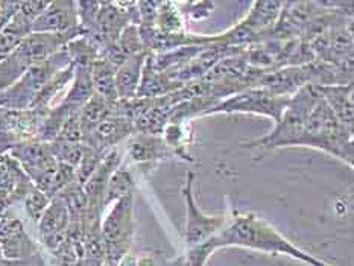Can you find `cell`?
Returning <instances> with one entry per match:
<instances>
[{
	"instance_id": "cell-1",
	"label": "cell",
	"mask_w": 354,
	"mask_h": 266,
	"mask_svg": "<svg viewBox=\"0 0 354 266\" xmlns=\"http://www.w3.org/2000/svg\"><path fill=\"white\" fill-rule=\"evenodd\" d=\"M227 247L248 248L274 256H289L309 266H332L294 245L256 213L239 210L225 215V224L214 238L186 251V266H205L219 248Z\"/></svg>"
},
{
	"instance_id": "cell-2",
	"label": "cell",
	"mask_w": 354,
	"mask_h": 266,
	"mask_svg": "<svg viewBox=\"0 0 354 266\" xmlns=\"http://www.w3.org/2000/svg\"><path fill=\"white\" fill-rule=\"evenodd\" d=\"M318 90V88H317ZM353 129L345 126L335 116L332 108L319 95L310 106L295 146L321 149L327 154L341 158L353 167L354 160Z\"/></svg>"
},
{
	"instance_id": "cell-3",
	"label": "cell",
	"mask_w": 354,
	"mask_h": 266,
	"mask_svg": "<svg viewBox=\"0 0 354 266\" xmlns=\"http://www.w3.org/2000/svg\"><path fill=\"white\" fill-rule=\"evenodd\" d=\"M81 35H84L81 26L66 34L30 32L28 37L23 38L11 55H8L0 63V91L11 87L28 68L52 57L53 53L66 48L68 41Z\"/></svg>"
},
{
	"instance_id": "cell-4",
	"label": "cell",
	"mask_w": 354,
	"mask_h": 266,
	"mask_svg": "<svg viewBox=\"0 0 354 266\" xmlns=\"http://www.w3.org/2000/svg\"><path fill=\"white\" fill-rule=\"evenodd\" d=\"M68 66H71V58L66 48H63L41 63L28 68L11 87L0 91V108L29 110L46 84Z\"/></svg>"
},
{
	"instance_id": "cell-5",
	"label": "cell",
	"mask_w": 354,
	"mask_h": 266,
	"mask_svg": "<svg viewBox=\"0 0 354 266\" xmlns=\"http://www.w3.org/2000/svg\"><path fill=\"white\" fill-rule=\"evenodd\" d=\"M134 193L114 202L111 211L102 220L105 266H120L134 242Z\"/></svg>"
},
{
	"instance_id": "cell-6",
	"label": "cell",
	"mask_w": 354,
	"mask_h": 266,
	"mask_svg": "<svg viewBox=\"0 0 354 266\" xmlns=\"http://www.w3.org/2000/svg\"><path fill=\"white\" fill-rule=\"evenodd\" d=\"M290 96H277L271 95L263 88H250L242 93L230 96L224 101H221L218 105L207 111L204 116L210 114H233V113H248L257 114V116H266L272 119L275 124L283 116L284 110L289 105Z\"/></svg>"
},
{
	"instance_id": "cell-7",
	"label": "cell",
	"mask_w": 354,
	"mask_h": 266,
	"mask_svg": "<svg viewBox=\"0 0 354 266\" xmlns=\"http://www.w3.org/2000/svg\"><path fill=\"white\" fill-rule=\"evenodd\" d=\"M137 2H101L95 25L88 37L101 52L114 44L129 25L138 26Z\"/></svg>"
},
{
	"instance_id": "cell-8",
	"label": "cell",
	"mask_w": 354,
	"mask_h": 266,
	"mask_svg": "<svg viewBox=\"0 0 354 266\" xmlns=\"http://www.w3.org/2000/svg\"><path fill=\"white\" fill-rule=\"evenodd\" d=\"M8 154L20 164L34 186L48 195L52 178L58 167V162L52 155L49 143L34 139L19 144Z\"/></svg>"
},
{
	"instance_id": "cell-9",
	"label": "cell",
	"mask_w": 354,
	"mask_h": 266,
	"mask_svg": "<svg viewBox=\"0 0 354 266\" xmlns=\"http://www.w3.org/2000/svg\"><path fill=\"white\" fill-rule=\"evenodd\" d=\"M195 173L189 172L186 184L183 187L184 202H186V228H184V242L187 249L203 245L214 238L225 224V215L209 216L199 210L194 196Z\"/></svg>"
},
{
	"instance_id": "cell-10",
	"label": "cell",
	"mask_w": 354,
	"mask_h": 266,
	"mask_svg": "<svg viewBox=\"0 0 354 266\" xmlns=\"http://www.w3.org/2000/svg\"><path fill=\"white\" fill-rule=\"evenodd\" d=\"M46 113L0 108V155L38 137Z\"/></svg>"
},
{
	"instance_id": "cell-11",
	"label": "cell",
	"mask_w": 354,
	"mask_h": 266,
	"mask_svg": "<svg viewBox=\"0 0 354 266\" xmlns=\"http://www.w3.org/2000/svg\"><path fill=\"white\" fill-rule=\"evenodd\" d=\"M309 48L315 61L342 66L353 61V23L326 30L310 40Z\"/></svg>"
},
{
	"instance_id": "cell-12",
	"label": "cell",
	"mask_w": 354,
	"mask_h": 266,
	"mask_svg": "<svg viewBox=\"0 0 354 266\" xmlns=\"http://www.w3.org/2000/svg\"><path fill=\"white\" fill-rule=\"evenodd\" d=\"M0 249L6 260H40L37 243L29 238L23 222L15 216L0 218Z\"/></svg>"
},
{
	"instance_id": "cell-13",
	"label": "cell",
	"mask_w": 354,
	"mask_h": 266,
	"mask_svg": "<svg viewBox=\"0 0 354 266\" xmlns=\"http://www.w3.org/2000/svg\"><path fill=\"white\" fill-rule=\"evenodd\" d=\"M80 28L78 3L73 0L49 2L32 25L37 34H66Z\"/></svg>"
},
{
	"instance_id": "cell-14",
	"label": "cell",
	"mask_w": 354,
	"mask_h": 266,
	"mask_svg": "<svg viewBox=\"0 0 354 266\" xmlns=\"http://www.w3.org/2000/svg\"><path fill=\"white\" fill-rule=\"evenodd\" d=\"M71 224L67 205L61 196H55L50 200L48 209L44 210L41 219L38 220L40 227V236L44 243L53 254L61 247V243L66 239L67 227Z\"/></svg>"
},
{
	"instance_id": "cell-15",
	"label": "cell",
	"mask_w": 354,
	"mask_h": 266,
	"mask_svg": "<svg viewBox=\"0 0 354 266\" xmlns=\"http://www.w3.org/2000/svg\"><path fill=\"white\" fill-rule=\"evenodd\" d=\"M134 134V128L131 120L122 116H111L101 122L93 131L84 137L82 143L86 146L110 152L123 140Z\"/></svg>"
},
{
	"instance_id": "cell-16",
	"label": "cell",
	"mask_w": 354,
	"mask_h": 266,
	"mask_svg": "<svg viewBox=\"0 0 354 266\" xmlns=\"http://www.w3.org/2000/svg\"><path fill=\"white\" fill-rule=\"evenodd\" d=\"M127 152L136 163H153L160 160L180 158L176 151L163 140V137L153 134H133L128 142Z\"/></svg>"
},
{
	"instance_id": "cell-17",
	"label": "cell",
	"mask_w": 354,
	"mask_h": 266,
	"mask_svg": "<svg viewBox=\"0 0 354 266\" xmlns=\"http://www.w3.org/2000/svg\"><path fill=\"white\" fill-rule=\"evenodd\" d=\"M149 52H142L127 58L123 63L116 68V91L119 99H134L137 96L138 84H140L142 70L145 61L148 58Z\"/></svg>"
},
{
	"instance_id": "cell-18",
	"label": "cell",
	"mask_w": 354,
	"mask_h": 266,
	"mask_svg": "<svg viewBox=\"0 0 354 266\" xmlns=\"http://www.w3.org/2000/svg\"><path fill=\"white\" fill-rule=\"evenodd\" d=\"M184 84L169 78L167 75L160 73L153 68L152 63V52H149L148 58L145 61L140 84H138L137 96L136 97H157L172 93V91L178 90Z\"/></svg>"
},
{
	"instance_id": "cell-19",
	"label": "cell",
	"mask_w": 354,
	"mask_h": 266,
	"mask_svg": "<svg viewBox=\"0 0 354 266\" xmlns=\"http://www.w3.org/2000/svg\"><path fill=\"white\" fill-rule=\"evenodd\" d=\"M319 95L332 108L335 116L339 119L345 126L353 129L354 110H353V84L347 86H317Z\"/></svg>"
},
{
	"instance_id": "cell-20",
	"label": "cell",
	"mask_w": 354,
	"mask_h": 266,
	"mask_svg": "<svg viewBox=\"0 0 354 266\" xmlns=\"http://www.w3.org/2000/svg\"><path fill=\"white\" fill-rule=\"evenodd\" d=\"M283 6L284 2H254L251 11L242 21L266 41L280 17Z\"/></svg>"
},
{
	"instance_id": "cell-21",
	"label": "cell",
	"mask_w": 354,
	"mask_h": 266,
	"mask_svg": "<svg viewBox=\"0 0 354 266\" xmlns=\"http://www.w3.org/2000/svg\"><path fill=\"white\" fill-rule=\"evenodd\" d=\"M93 95H95V88H93V82H91L90 68L75 67L71 88H68V91L66 93L63 101L59 102V105L71 114H76L81 111L82 106L90 101Z\"/></svg>"
},
{
	"instance_id": "cell-22",
	"label": "cell",
	"mask_w": 354,
	"mask_h": 266,
	"mask_svg": "<svg viewBox=\"0 0 354 266\" xmlns=\"http://www.w3.org/2000/svg\"><path fill=\"white\" fill-rule=\"evenodd\" d=\"M116 66H113L110 61L104 58H97L90 67V76L91 82H93L95 93L102 96L104 99L110 102L119 101L118 91H116Z\"/></svg>"
},
{
	"instance_id": "cell-23",
	"label": "cell",
	"mask_w": 354,
	"mask_h": 266,
	"mask_svg": "<svg viewBox=\"0 0 354 266\" xmlns=\"http://www.w3.org/2000/svg\"><path fill=\"white\" fill-rule=\"evenodd\" d=\"M78 116H80V124L82 128L84 137H86L106 117L114 116V102L106 101V99H104L102 96L95 93L91 96L90 101L82 106Z\"/></svg>"
},
{
	"instance_id": "cell-24",
	"label": "cell",
	"mask_w": 354,
	"mask_h": 266,
	"mask_svg": "<svg viewBox=\"0 0 354 266\" xmlns=\"http://www.w3.org/2000/svg\"><path fill=\"white\" fill-rule=\"evenodd\" d=\"M75 67L71 64L66 67L64 70L58 72L53 78L46 84V86L40 90V93L37 95L34 99L32 105H30L29 110H37L40 113H48L52 108V101L57 97L61 90H64L67 84H71L73 79Z\"/></svg>"
},
{
	"instance_id": "cell-25",
	"label": "cell",
	"mask_w": 354,
	"mask_h": 266,
	"mask_svg": "<svg viewBox=\"0 0 354 266\" xmlns=\"http://www.w3.org/2000/svg\"><path fill=\"white\" fill-rule=\"evenodd\" d=\"M67 55L71 58V64L75 67H87L99 58V49L88 37L81 35L66 44Z\"/></svg>"
},
{
	"instance_id": "cell-26",
	"label": "cell",
	"mask_w": 354,
	"mask_h": 266,
	"mask_svg": "<svg viewBox=\"0 0 354 266\" xmlns=\"http://www.w3.org/2000/svg\"><path fill=\"white\" fill-rule=\"evenodd\" d=\"M156 30L160 34H180L186 30L183 15L174 2H160L156 17Z\"/></svg>"
},
{
	"instance_id": "cell-27",
	"label": "cell",
	"mask_w": 354,
	"mask_h": 266,
	"mask_svg": "<svg viewBox=\"0 0 354 266\" xmlns=\"http://www.w3.org/2000/svg\"><path fill=\"white\" fill-rule=\"evenodd\" d=\"M129 193H134V181L131 178L128 171L118 167L114 173L109 180V184L105 189V198H104V207L118 202L120 198L127 196Z\"/></svg>"
},
{
	"instance_id": "cell-28",
	"label": "cell",
	"mask_w": 354,
	"mask_h": 266,
	"mask_svg": "<svg viewBox=\"0 0 354 266\" xmlns=\"http://www.w3.org/2000/svg\"><path fill=\"white\" fill-rule=\"evenodd\" d=\"M109 155V152H104L101 149L96 148H90L84 144V152H82V158L76 167V181L80 184H86V181L93 175V172L97 169L99 164L102 163V160Z\"/></svg>"
},
{
	"instance_id": "cell-29",
	"label": "cell",
	"mask_w": 354,
	"mask_h": 266,
	"mask_svg": "<svg viewBox=\"0 0 354 266\" xmlns=\"http://www.w3.org/2000/svg\"><path fill=\"white\" fill-rule=\"evenodd\" d=\"M52 155L55 157L57 162L68 164L72 167H78L82 152H84V143H68V142H59L53 140L49 143Z\"/></svg>"
},
{
	"instance_id": "cell-30",
	"label": "cell",
	"mask_w": 354,
	"mask_h": 266,
	"mask_svg": "<svg viewBox=\"0 0 354 266\" xmlns=\"http://www.w3.org/2000/svg\"><path fill=\"white\" fill-rule=\"evenodd\" d=\"M50 204V198L41 192L40 189H37L35 186L29 190L28 195L23 200V205H25V210L28 213V216L30 220L34 222H38L41 219L44 210L48 209V205Z\"/></svg>"
},
{
	"instance_id": "cell-31",
	"label": "cell",
	"mask_w": 354,
	"mask_h": 266,
	"mask_svg": "<svg viewBox=\"0 0 354 266\" xmlns=\"http://www.w3.org/2000/svg\"><path fill=\"white\" fill-rule=\"evenodd\" d=\"M78 114L80 113L73 114V116H71L64 122V125H63V128H61V131L55 140L68 142V143H82L84 133H82V128L80 124Z\"/></svg>"
},
{
	"instance_id": "cell-32",
	"label": "cell",
	"mask_w": 354,
	"mask_h": 266,
	"mask_svg": "<svg viewBox=\"0 0 354 266\" xmlns=\"http://www.w3.org/2000/svg\"><path fill=\"white\" fill-rule=\"evenodd\" d=\"M190 6L189 10V17L192 20H203L207 19L209 15L213 12V8H214V2H190L187 3Z\"/></svg>"
},
{
	"instance_id": "cell-33",
	"label": "cell",
	"mask_w": 354,
	"mask_h": 266,
	"mask_svg": "<svg viewBox=\"0 0 354 266\" xmlns=\"http://www.w3.org/2000/svg\"><path fill=\"white\" fill-rule=\"evenodd\" d=\"M19 8V2H6V0H0V32L8 25Z\"/></svg>"
}]
</instances>
